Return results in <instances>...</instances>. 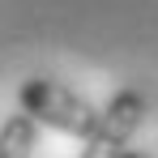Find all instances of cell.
Segmentation results:
<instances>
[{"label": "cell", "mask_w": 158, "mask_h": 158, "mask_svg": "<svg viewBox=\"0 0 158 158\" xmlns=\"http://www.w3.org/2000/svg\"><path fill=\"white\" fill-rule=\"evenodd\" d=\"M145 115H150V98H145L137 85L115 90V94L107 98L94 132L81 141V154L77 158H120L124 150H128V141L137 137V128L145 124Z\"/></svg>", "instance_id": "7a4b0ae2"}, {"label": "cell", "mask_w": 158, "mask_h": 158, "mask_svg": "<svg viewBox=\"0 0 158 158\" xmlns=\"http://www.w3.org/2000/svg\"><path fill=\"white\" fill-rule=\"evenodd\" d=\"M17 107L30 111L43 128L77 137V141H85L94 132V124H98V115H103L85 94H77L73 85H64V81H56V77H43V73L39 77H26L17 85Z\"/></svg>", "instance_id": "6da1fadb"}, {"label": "cell", "mask_w": 158, "mask_h": 158, "mask_svg": "<svg viewBox=\"0 0 158 158\" xmlns=\"http://www.w3.org/2000/svg\"><path fill=\"white\" fill-rule=\"evenodd\" d=\"M34 137H39V120L30 111L9 115L4 128H0V158H30L34 154Z\"/></svg>", "instance_id": "3957f363"}, {"label": "cell", "mask_w": 158, "mask_h": 158, "mask_svg": "<svg viewBox=\"0 0 158 158\" xmlns=\"http://www.w3.org/2000/svg\"><path fill=\"white\" fill-rule=\"evenodd\" d=\"M120 158H150V154H141V150H124Z\"/></svg>", "instance_id": "277c9868"}]
</instances>
